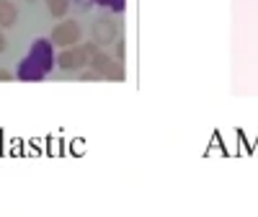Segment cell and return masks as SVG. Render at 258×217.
Returning a JSON list of instances; mask_svg holds the SVG:
<instances>
[{"label":"cell","mask_w":258,"mask_h":217,"mask_svg":"<svg viewBox=\"0 0 258 217\" xmlns=\"http://www.w3.org/2000/svg\"><path fill=\"white\" fill-rule=\"evenodd\" d=\"M88 68L96 70L101 80H116V83L124 80V65H121L114 55L103 52V49H98V52L91 57V65H88Z\"/></svg>","instance_id":"3957f363"},{"label":"cell","mask_w":258,"mask_h":217,"mask_svg":"<svg viewBox=\"0 0 258 217\" xmlns=\"http://www.w3.org/2000/svg\"><path fill=\"white\" fill-rule=\"evenodd\" d=\"M93 3H98L103 8H111L114 13H121L124 11V0H93Z\"/></svg>","instance_id":"ba28073f"},{"label":"cell","mask_w":258,"mask_h":217,"mask_svg":"<svg viewBox=\"0 0 258 217\" xmlns=\"http://www.w3.org/2000/svg\"><path fill=\"white\" fill-rule=\"evenodd\" d=\"M6 47H8V39H6V34H3V29H0V55L6 52Z\"/></svg>","instance_id":"7c38bea8"},{"label":"cell","mask_w":258,"mask_h":217,"mask_svg":"<svg viewBox=\"0 0 258 217\" xmlns=\"http://www.w3.org/2000/svg\"><path fill=\"white\" fill-rule=\"evenodd\" d=\"M114 57H116L119 62H124V57H126V47H124V39H116V49H114Z\"/></svg>","instance_id":"9c48e42d"},{"label":"cell","mask_w":258,"mask_h":217,"mask_svg":"<svg viewBox=\"0 0 258 217\" xmlns=\"http://www.w3.org/2000/svg\"><path fill=\"white\" fill-rule=\"evenodd\" d=\"M26 3H39V0H26Z\"/></svg>","instance_id":"4fadbf2b"},{"label":"cell","mask_w":258,"mask_h":217,"mask_svg":"<svg viewBox=\"0 0 258 217\" xmlns=\"http://www.w3.org/2000/svg\"><path fill=\"white\" fill-rule=\"evenodd\" d=\"M101 47L96 41H85V44H73V47H64L59 55H57V68L64 70V73H78V70H85L91 65V57L98 52Z\"/></svg>","instance_id":"7a4b0ae2"},{"label":"cell","mask_w":258,"mask_h":217,"mask_svg":"<svg viewBox=\"0 0 258 217\" xmlns=\"http://www.w3.org/2000/svg\"><path fill=\"white\" fill-rule=\"evenodd\" d=\"M80 36H83V26L78 24L75 18H59V24L49 34V41H52L54 47L64 49V47L80 44Z\"/></svg>","instance_id":"277c9868"},{"label":"cell","mask_w":258,"mask_h":217,"mask_svg":"<svg viewBox=\"0 0 258 217\" xmlns=\"http://www.w3.org/2000/svg\"><path fill=\"white\" fill-rule=\"evenodd\" d=\"M91 39L96 41L98 47H111V44H116V39H119V21L111 18V16L96 18V24H93V29H91Z\"/></svg>","instance_id":"5b68a950"},{"label":"cell","mask_w":258,"mask_h":217,"mask_svg":"<svg viewBox=\"0 0 258 217\" xmlns=\"http://www.w3.org/2000/svg\"><path fill=\"white\" fill-rule=\"evenodd\" d=\"M52 47L54 44L49 39H36L31 44L29 57L21 60L16 78L18 80H44L47 73L54 68V52H52Z\"/></svg>","instance_id":"6da1fadb"},{"label":"cell","mask_w":258,"mask_h":217,"mask_svg":"<svg viewBox=\"0 0 258 217\" xmlns=\"http://www.w3.org/2000/svg\"><path fill=\"white\" fill-rule=\"evenodd\" d=\"M16 75L11 73V70H6V68H0V80H13Z\"/></svg>","instance_id":"8fae6325"},{"label":"cell","mask_w":258,"mask_h":217,"mask_svg":"<svg viewBox=\"0 0 258 217\" xmlns=\"http://www.w3.org/2000/svg\"><path fill=\"white\" fill-rule=\"evenodd\" d=\"M47 3V11L52 18H64L70 11V0H44Z\"/></svg>","instance_id":"52a82bcc"},{"label":"cell","mask_w":258,"mask_h":217,"mask_svg":"<svg viewBox=\"0 0 258 217\" xmlns=\"http://www.w3.org/2000/svg\"><path fill=\"white\" fill-rule=\"evenodd\" d=\"M80 80H101V78H98V73H96V70H91V68H88L85 73H80Z\"/></svg>","instance_id":"30bf717a"},{"label":"cell","mask_w":258,"mask_h":217,"mask_svg":"<svg viewBox=\"0 0 258 217\" xmlns=\"http://www.w3.org/2000/svg\"><path fill=\"white\" fill-rule=\"evenodd\" d=\"M18 21V8L13 0H0V29H11Z\"/></svg>","instance_id":"8992f818"}]
</instances>
